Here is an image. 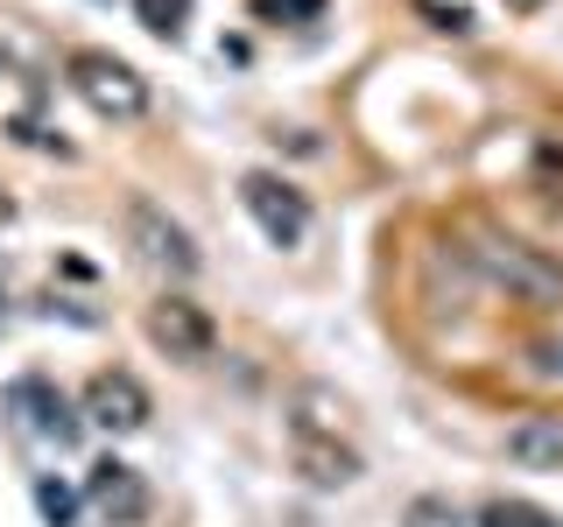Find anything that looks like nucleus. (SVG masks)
<instances>
[{
    "label": "nucleus",
    "mask_w": 563,
    "mask_h": 527,
    "mask_svg": "<svg viewBox=\"0 0 563 527\" xmlns=\"http://www.w3.org/2000/svg\"><path fill=\"white\" fill-rule=\"evenodd\" d=\"M289 457L310 485H352L360 479V450L345 444V401L331 386H296L289 394Z\"/></svg>",
    "instance_id": "nucleus-1"
},
{
    "label": "nucleus",
    "mask_w": 563,
    "mask_h": 527,
    "mask_svg": "<svg viewBox=\"0 0 563 527\" xmlns=\"http://www.w3.org/2000/svg\"><path fill=\"white\" fill-rule=\"evenodd\" d=\"M472 268H479L507 303L563 316V268L550 254H536V246H521L515 233H479V239H472Z\"/></svg>",
    "instance_id": "nucleus-2"
},
{
    "label": "nucleus",
    "mask_w": 563,
    "mask_h": 527,
    "mask_svg": "<svg viewBox=\"0 0 563 527\" xmlns=\"http://www.w3.org/2000/svg\"><path fill=\"white\" fill-rule=\"evenodd\" d=\"M64 85L92 105L99 120H141L148 113V78H141L128 57H113V49H70Z\"/></svg>",
    "instance_id": "nucleus-3"
},
{
    "label": "nucleus",
    "mask_w": 563,
    "mask_h": 527,
    "mask_svg": "<svg viewBox=\"0 0 563 527\" xmlns=\"http://www.w3.org/2000/svg\"><path fill=\"white\" fill-rule=\"evenodd\" d=\"M128 246H134L141 268H155L163 281H190V274H198V260H205L198 239H190L155 198H134V204H128Z\"/></svg>",
    "instance_id": "nucleus-4"
},
{
    "label": "nucleus",
    "mask_w": 563,
    "mask_h": 527,
    "mask_svg": "<svg viewBox=\"0 0 563 527\" xmlns=\"http://www.w3.org/2000/svg\"><path fill=\"white\" fill-rule=\"evenodd\" d=\"M141 324H148L155 351H169V359H184V366L211 359V345H219V324H211L205 303H190V295H155Z\"/></svg>",
    "instance_id": "nucleus-5"
},
{
    "label": "nucleus",
    "mask_w": 563,
    "mask_h": 527,
    "mask_svg": "<svg viewBox=\"0 0 563 527\" xmlns=\"http://www.w3.org/2000/svg\"><path fill=\"white\" fill-rule=\"evenodd\" d=\"M148 415H155V401H148V386H141L128 366H106V373L85 380V422H99L106 436L148 429Z\"/></svg>",
    "instance_id": "nucleus-6"
},
{
    "label": "nucleus",
    "mask_w": 563,
    "mask_h": 527,
    "mask_svg": "<svg viewBox=\"0 0 563 527\" xmlns=\"http://www.w3.org/2000/svg\"><path fill=\"white\" fill-rule=\"evenodd\" d=\"M240 204L254 211V225H261L275 246H303V233H310V204H303V190H296V183H282V176L254 169V176H240Z\"/></svg>",
    "instance_id": "nucleus-7"
},
{
    "label": "nucleus",
    "mask_w": 563,
    "mask_h": 527,
    "mask_svg": "<svg viewBox=\"0 0 563 527\" xmlns=\"http://www.w3.org/2000/svg\"><path fill=\"white\" fill-rule=\"evenodd\" d=\"M85 500H92L113 527H134L141 514H148V485H141V471L120 464V457H99V464H92V479H85Z\"/></svg>",
    "instance_id": "nucleus-8"
},
{
    "label": "nucleus",
    "mask_w": 563,
    "mask_h": 527,
    "mask_svg": "<svg viewBox=\"0 0 563 527\" xmlns=\"http://www.w3.org/2000/svg\"><path fill=\"white\" fill-rule=\"evenodd\" d=\"M507 464L563 471V415H521L515 429H507Z\"/></svg>",
    "instance_id": "nucleus-9"
},
{
    "label": "nucleus",
    "mask_w": 563,
    "mask_h": 527,
    "mask_svg": "<svg viewBox=\"0 0 563 527\" xmlns=\"http://www.w3.org/2000/svg\"><path fill=\"white\" fill-rule=\"evenodd\" d=\"M8 401H14V408H22V415H29L43 436H57V444H70V436H78V415H70V401H64V394H57V386H49L43 373L14 380V386H8Z\"/></svg>",
    "instance_id": "nucleus-10"
},
{
    "label": "nucleus",
    "mask_w": 563,
    "mask_h": 527,
    "mask_svg": "<svg viewBox=\"0 0 563 527\" xmlns=\"http://www.w3.org/2000/svg\"><path fill=\"white\" fill-rule=\"evenodd\" d=\"M521 380L542 386V394H563V330H550V338H536L521 351Z\"/></svg>",
    "instance_id": "nucleus-11"
},
{
    "label": "nucleus",
    "mask_w": 563,
    "mask_h": 527,
    "mask_svg": "<svg viewBox=\"0 0 563 527\" xmlns=\"http://www.w3.org/2000/svg\"><path fill=\"white\" fill-rule=\"evenodd\" d=\"M479 527H563V520L542 514V506H528V500H486L479 506Z\"/></svg>",
    "instance_id": "nucleus-12"
},
{
    "label": "nucleus",
    "mask_w": 563,
    "mask_h": 527,
    "mask_svg": "<svg viewBox=\"0 0 563 527\" xmlns=\"http://www.w3.org/2000/svg\"><path fill=\"white\" fill-rule=\"evenodd\" d=\"M35 500H43V514H49V527H70V514H78V500L57 485V479H43L35 485Z\"/></svg>",
    "instance_id": "nucleus-13"
},
{
    "label": "nucleus",
    "mask_w": 563,
    "mask_h": 527,
    "mask_svg": "<svg viewBox=\"0 0 563 527\" xmlns=\"http://www.w3.org/2000/svg\"><path fill=\"white\" fill-rule=\"evenodd\" d=\"M141 22H148L155 35H176L184 29V0H141Z\"/></svg>",
    "instance_id": "nucleus-14"
},
{
    "label": "nucleus",
    "mask_w": 563,
    "mask_h": 527,
    "mask_svg": "<svg viewBox=\"0 0 563 527\" xmlns=\"http://www.w3.org/2000/svg\"><path fill=\"white\" fill-rule=\"evenodd\" d=\"M401 527H465V520L451 514V500H416V506H409V520H401Z\"/></svg>",
    "instance_id": "nucleus-15"
},
{
    "label": "nucleus",
    "mask_w": 563,
    "mask_h": 527,
    "mask_svg": "<svg viewBox=\"0 0 563 527\" xmlns=\"http://www.w3.org/2000/svg\"><path fill=\"white\" fill-rule=\"evenodd\" d=\"M416 8L430 14L437 29H451V35H465V29H472V14H465V8H444V0H416Z\"/></svg>",
    "instance_id": "nucleus-16"
},
{
    "label": "nucleus",
    "mask_w": 563,
    "mask_h": 527,
    "mask_svg": "<svg viewBox=\"0 0 563 527\" xmlns=\"http://www.w3.org/2000/svg\"><path fill=\"white\" fill-rule=\"evenodd\" d=\"M275 8H296V14H317L324 0H261V14H275Z\"/></svg>",
    "instance_id": "nucleus-17"
},
{
    "label": "nucleus",
    "mask_w": 563,
    "mask_h": 527,
    "mask_svg": "<svg viewBox=\"0 0 563 527\" xmlns=\"http://www.w3.org/2000/svg\"><path fill=\"white\" fill-rule=\"evenodd\" d=\"M507 8H515V14H536V8H542V0H507Z\"/></svg>",
    "instance_id": "nucleus-18"
},
{
    "label": "nucleus",
    "mask_w": 563,
    "mask_h": 527,
    "mask_svg": "<svg viewBox=\"0 0 563 527\" xmlns=\"http://www.w3.org/2000/svg\"><path fill=\"white\" fill-rule=\"evenodd\" d=\"M0 218H8V198H0Z\"/></svg>",
    "instance_id": "nucleus-19"
},
{
    "label": "nucleus",
    "mask_w": 563,
    "mask_h": 527,
    "mask_svg": "<svg viewBox=\"0 0 563 527\" xmlns=\"http://www.w3.org/2000/svg\"><path fill=\"white\" fill-rule=\"evenodd\" d=\"M0 57H8V49H0Z\"/></svg>",
    "instance_id": "nucleus-20"
}]
</instances>
